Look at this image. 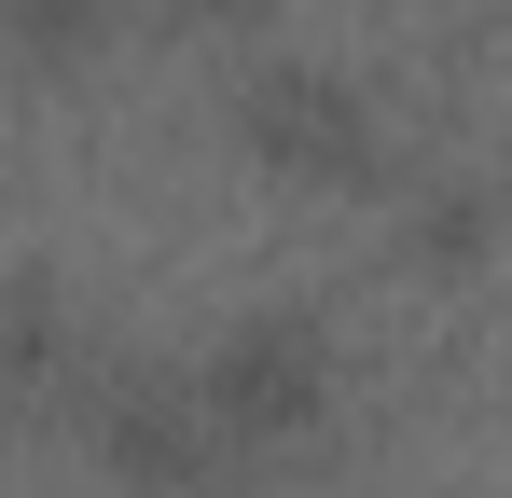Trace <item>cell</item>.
Returning a JSON list of instances; mask_svg holds the SVG:
<instances>
[{"label": "cell", "instance_id": "6da1fadb", "mask_svg": "<svg viewBox=\"0 0 512 498\" xmlns=\"http://www.w3.org/2000/svg\"><path fill=\"white\" fill-rule=\"evenodd\" d=\"M194 402H208V443H291V429L319 415V332H291V319L236 332V346L194 374Z\"/></svg>", "mask_w": 512, "mask_h": 498}, {"label": "cell", "instance_id": "7a4b0ae2", "mask_svg": "<svg viewBox=\"0 0 512 498\" xmlns=\"http://www.w3.org/2000/svg\"><path fill=\"white\" fill-rule=\"evenodd\" d=\"M250 139L277 166H360V97L333 70H263L250 83Z\"/></svg>", "mask_w": 512, "mask_h": 498}, {"label": "cell", "instance_id": "3957f363", "mask_svg": "<svg viewBox=\"0 0 512 498\" xmlns=\"http://www.w3.org/2000/svg\"><path fill=\"white\" fill-rule=\"evenodd\" d=\"M0 14H14V42H42V56H70L97 28V0H0Z\"/></svg>", "mask_w": 512, "mask_h": 498}]
</instances>
